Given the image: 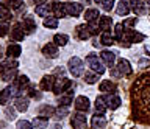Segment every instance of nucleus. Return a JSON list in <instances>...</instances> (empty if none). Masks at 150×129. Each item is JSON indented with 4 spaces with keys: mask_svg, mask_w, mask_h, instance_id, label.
Wrapping results in <instances>:
<instances>
[{
    "mask_svg": "<svg viewBox=\"0 0 150 129\" xmlns=\"http://www.w3.org/2000/svg\"><path fill=\"white\" fill-rule=\"evenodd\" d=\"M130 110L136 123L150 126V72L139 75L131 84Z\"/></svg>",
    "mask_w": 150,
    "mask_h": 129,
    "instance_id": "obj_1",
    "label": "nucleus"
},
{
    "mask_svg": "<svg viewBox=\"0 0 150 129\" xmlns=\"http://www.w3.org/2000/svg\"><path fill=\"white\" fill-rule=\"evenodd\" d=\"M16 68H17V62L8 59L6 62L0 64V78L3 81H11L16 78Z\"/></svg>",
    "mask_w": 150,
    "mask_h": 129,
    "instance_id": "obj_2",
    "label": "nucleus"
},
{
    "mask_svg": "<svg viewBox=\"0 0 150 129\" xmlns=\"http://www.w3.org/2000/svg\"><path fill=\"white\" fill-rule=\"evenodd\" d=\"M67 67H69V72L72 73L75 78H78V76H81V75H83L84 64H83V61H81L80 58H77V56L70 58V59H69V62H67Z\"/></svg>",
    "mask_w": 150,
    "mask_h": 129,
    "instance_id": "obj_3",
    "label": "nucleus"
},
{
    "mask_svg": "<svg viewBox=\"0 0 150 129\" xmlns=\"http://www.w3.org/2000/svg\"><path fill=\"white\" fill-rule=\"evenodd\" d=\"M86 62L89 64V67L92 68V72H96L97 75L105 73V66H103V61H100L98 56H96L94 53H91V54H88V56H86Z\"/></svg>",
    "mask_w": 150,
    "mask_h": 129,
    "instance_id": "obj_4",
    "label": "nucleus"
},
{
    "mask_svg": "<svg viewBox=\"0 0 150 129\" xmlns=\"http://www.w3.org/2000/svg\"><path fill=\"white\" fill-rule=\"evenodd\" d=\"M70 124L74 129H88V120L84 112H77L70 118Z\"/></svg>",
    "mask_w": 150,
    "mask_h": 129,
    "instance_id": "obj_5",
    "label": "nucleus"
},
{
    "mask_svg": "<svg viewBox=\"0 0 150 129\" xmlns=\"http://www.w3.org/2000/svg\"><path fill=\"white\" fill-rule=\"evenodd\" d=\"M72 89V81L67 79V78H59V79L55 81V86H53V92L59 96V93L63 95V92H67Z\"/></svg>",
    "mask_w": 150,
    "mask_h": 129,
    "instance_id": "obj_6",
    "label": "nucleus"
},
{
    "mask_svg": "<svg viewBox=\"0 0 150 129\" xmlns=\"http://www.w3.org/2000/svg\"><path fill=\"white\" fill-rule=\"evenodd\" d=\"M105 101H106V107L110 109V110L119 109L120 104H122V100H120V96L117 95V93H108L105 96Z\"/></svg>",
    "mask_w": 150,
    "mask_h": 129,
    "instance_id": "obj_7",
    "label": "nucleus"
},
{
    "mask_svg": "<svg viewBox=\"0 0 150 129\" xmlns=\"http://www.w3.org/2000/svg\"><path fill=\"white\" fill-rule=\"evenodd\" d=\"M105 126H106L105 115L96 112V114L92 115V118H91V128L92 129H105Z\"/></svg>",
    "mask_w": 150,
    "mask_h": 129,
    "instance_id": "obj_8",
    "label": "nucleus"
},
{
    "mask_svg": "<svg viewBox=\"0 0 150 129\" xmlns=\"http://www.w3.org/2000/svg\"><path fill=\"white\" fill-rule=\"evenodd\" d=\"M74 104H75V109H77L78 112H88L89 107H91V101H89V98H86V96H77Z\"/></svg>",
    "mask_w": 150,
    "mask_h": 129,
    "instance_id": "obj_9",
    "label": "nucleus"
},
{
    "mask_svg": "<svg viewBox=\"0 0 150 129\" xmlns=\"http://www.w3.org/2000/svg\"><path fill=\"white\" fill-rule=\"evenodd\" d=\"M130 6L134 11L136 16H142L147 13V5H145L142 0H130Z\"/></svg>",
    "mask_w": 150,
    "mask_h": 129,
    "instance_id": "obj_10",
    "label": "nucleus"
},
{
    "mask_svg": "<svg viewBox=\"0 0 150 129\" xmlns=\"http://www.w3.org/2000/svg\"><path fill=\"white\" fill-rule=\"evenodd\" d=\"M117 70H119V73L122 76H128V75H131V72H133V68H131V64L127 61V59H119L117 61Z\"/></svg>",
    "mask_w": 150,
    "mask_h": 129,
    "instance_id": "obj_11",
    "label": "nucleus"
},
{
    "mask_svg": "<svg viewBox=\"0 0 150 129\" xmlns=\"http://www.w3.org/2000/svg\"><path fill=\"white\" fill-rule=\"evenodd\" d=\"M66 6V13H67V16H72V17H77L81 14L83 11V5L81 3H64Z\"/></svg>",
    "mask_w": 150,
    "mask_h": 129,
    "instance_id": "obj_12",
    "label": "nucleus"
},
{
    "mask_svg": "<svg viewBox=\"0 0 150 129\" xmlns=\"http://www.w3.org/2000/svg\"><path fill=\"white\" fill-rule=\"evenodd\" d=\"M42 54L49 59H55L58 58V45L56 44H47L42 47Z\"/></svg>",
    "mask_w": 150,
    "mask_h": 129,
    "instance_id": "obj_13",
    "label": "nucleus"
},
{
    "mask_svg": "<svg viewBox=\"0 0 150 129\" xmlns=\"http://www.w3.org/2000/svg\"><path fill=\"white\" fill-rule=\"evenodd\" d=\"M55 107H52V106L49 104H44V106H41L39 109H38V115H39V118H50V117H55Z\"/></svg>",
    "mask_w": 150,
    "mask_h": 129,
    "instance_id": "obj_14",
    "label": "nucleus"
},
{
    "mask_svg": "<svg viewBox=\"0 0 150 129\" xmlns=\"http://www.w3.org/2000/svg\"><path fill=\"white\" fill-rule=\"evenodd\" d=\"M25 28H23V25L22 24H16L13 26V30H11V36H13V39L14 40H23V38H25Z\"/></svg>",
    "mask_w": 150,
    "mask_h": 129,
    "instance_id": "obj_15",
    "label": "nucleus"
},
{
    "mask_svg": "<svg viewBox=\"0 0 150 129\" xmlns=\"http://www.w3.org/2000/svg\"><path fill=\"white\" fill-rule=\"evenodd\" d=\"M98 89H100V92H106V93H116L117 86H116V82H112L111 79H105V81L100 82Z\"/></svg>",
    "mask_w": 150,
    "mask_h": 129,
    "instance_id": "obj_16",
    "label": "nucleus"
},
{
    "mask_svg": "<svg viewBox=\"0 0 150 129\" xmlns=\"http://www.w3.org/2000/svg\"><path fill=\"white\" fill-rule=\"evenodd\" d=\"M100 59L106 64L108 67L112 68V67H114V62H116V54L112 53V52H108V50H105V52L100 53Z\"/></svg>",
    "mask_w": 150,
    "mask_h": 129,
    "instance_id": "obj_17",
    "label": "nucleus"
},
{
    "mask_svg": "<svg viewBox=\"0 0 150 129\" xmlns=\"http://www.w3.org/2000/svg\"><path fill=\"white\" fill-rule=\"evenodd\" d=\"M21 53H22V48H21V45L19 44H11V45H8V48H6V56L9 59H16L21 56Z\"/></svg>",
    "mask_w": 150,
    "mask_h": 129,
    "instance_id": "obj_18",
    "label": "nucleus"
},
{
    "mask_svg": "<svg viewBox=\"0 0 150 129\" xmlns=\"http://www.w3.org/2000/svg\"><path fill=\"white\" fill-rule=\"evenodd\" d=\"M55 81H56V79H55L53 75H45V76L41 79V89H42V90H53Z\"/></svg>",
    "mask_w": 150,
    "mask_h": 129,
    "instance_id": "obj_19",
    "label": "nucleus"
},
{
    "mask_svg": "<svg viewBox=\"0 0 150 129\" xmlns=\"http://www.w3.org/2000/svg\"><path fill=\"white\" fill-rule=\"evenodd\" d=\"M130 11H131V6H130V3H128V2H125V0H120V2L117 3L116 13H117L119 16H127Z\"/></svg>",
    "mask_w": 150,
    "mask_h": 129,
    "instance_id": "obj_20",
    "label": "nucleus"
},
{
    "mask_svg": "<svg viewBox=\"0 0 150 129\" xmlns=\"http://www.w3.org/2000/svg\"><path fill=\"white\" fill-rule=\"evenodd\" d=\"M52 8H53V14H55L56 19H58V17H66V16H67V13H66V6H64V3L55 2L53 5H52Z\"/></svg>",
    "mask_w": 150,
    "mask_h": 129,
    "instance_id": "obj_21",
    "label": "nucleus"
},
{
    "mask_svg": "<svg viewBox=\"0 0 150 129\" xmlns=\"http://www.w3.org/2000/svg\"><path fill=\"white\" fill-rule=\"evenodd\" d=\"M77 36H78V39H81V40H86L91 38V31H89V26L88 25H78L77 26Z\"/></svg>",
    "mask_w": 150,
    "mask_h": 129,
    "instance_id": "obj_22",
    "label": "nucleus"
},
{
    "mask_svg": "<svg viewBox=\"0 0 150 129\" xmlns=\"http://www.w3.org/2000/svg\"><path fill=\"white\" fill-rule=\"evenodd\" d=\"M50 13H53V8H52V5H47V3H44V5H39L36 6V14L41 16V17H49Z\"/></svg>",
    "mask_w": 150,
    "mask_h": 129,
    "instance_id": "obj_23",
    "label": "nucleus"
},
{
    "mask_svg": "<svg viewBox=\"0 0 150 129\" xmlns=\"http://www.w3.org/2000/svg\"><path fill=\"white\" fill-rule=\"evenodd\" d=\"M22 25H23V28H25V33L27 34H31L33 31L36 30V22H35L33 17H25L23 22H22Z\"/></svg>",
    "mask_w": 150,
    "mask_h": 129,
    "instance_id": "obj_24",
    "label": "nucleus"
},
{
    "mask_svg": "<svg viewBox=\"0 0 150 129\" xmlns=\"http://www.w3.org/2000/svg\"><path fill=\"white\" fill-rule=\"evenodd\" d=\"M98 17H100V13L96 8H89V10L84 11V19H86L88 24L89 22H94V20H98Z\"/></svg>",
    "mask_w": 150,
    "mask_h": 129,
    "instance_id": "obj_25",
    "label": "nucleus"
},
{
    "mask_svg": "<svg viewBox=\"0 0 150 129\" xmlns=\"http://www.w3.org/2000/svg\"><path fill=\"white\" fill-rule=\"evenodd\" d=\"M16 109L19 112H27L28 110V98H25V96H17L16 98Z\"/></svg>",
    "mask_w": 150,
    "mask_h": 129,
    "instance_id": "obj_26",
    "label": "nucleus"
},
{
    "mask_svg": "<svg viewBox=\"0 0 150 129\" xmlns=\"http://www.w3.org/2000/svg\"><path fill=\"white\" fill-rule=\"evenodd\" d=\"M98 25H100V30L102 31H110L111 30V25H112V19L108 16H102L98 19Z\"/></svg>",
    "mask_w": 150,
    "mask_h": 129,
    "instance_id": "obj_27",
    "label": "nucleus"
},
{
    "mask_svg": "<svg viewBox=\"0 0 150 129\" xmlns=\"http://www.w3.org/2000/svg\"><path fill=\"white\" fill-rule=\"evenodd\" d=\"M72 89L70 90H67V93L66 95H61V96H58V104L59 106H66V107H67V106H70L72 104Z\"/></svg>",
    "mask_w": 150,
    "mask_h": 129,
    "instance_id": "obj_28",
    "label": "nucleus"
},
{
    "mask_svg": "<svg viewBox=\"0 0 150 129\" xmlns=\"http://www.w3.org/2000/svg\"><path fill=\"white\" fill-rule=\"evenodd\" d=\"M96 109L98 114H105L106 112V101H105V96H97L96 98Z\"/></svg>",
    "mask_w": 150,
    "mask_h": 129,
    "instance_id": "obj_29",
    "label": "nucleus"
},
{
    "mask_svg": "<svg viewBox=\"0 0 150 129\" xmlns=\"http://www.w3.org/2000/svg\"><path fill=\"white\" fill-rule=\"evenodd\" d=\"M114 39L116 38H112L110 31H103L102 36H100V44H103V45H112V44H114Z\"/></svg>",
    "mask_w": 150,
    "mask_h": 129,
    "instance_id": "obj_30",
    "label": "nucleus"
},
{
    "mask_svg": "<svg viewBox=\"0 0 150 129\" xmlns=\"http://www.w3.org/2000/svg\"><path fill=\"white\" fill-rule=\"evenodd\" d=\"M53 42H55L56 45H61V47H64V45L69 42V38H67V34H61V33H58V34L53 36Z\"/></svg>",
    "mask_w": 150,
    "mask_h": 129,
    "instance_id": "obj_31",
    "label": "nucleus"
},
{
    "mask_svg": "<svg viewBox=\"0 0 150 129\" xmlns=\"http://www.w3.org/2000/svg\"><path fill=\"white\" fill-rule=\"evenodd\" d=\"M0 19H3V20L11 19V11H9V8L5 3H0Z\"/></svg>",
    "mask_w": 150,
    "mask_h": 129,
    "instance_id": "obj_32",
    "label": "nucleus"
},
{
    "mask_svg": "<svg viewBox=\"0 0 150 129\" xmlns=\"http://www.w3.org/2000/svg\"><path fill=\"white\" fill-rule=\"evenodd\" d=\"M11 96H13L11 95V89H9V86H8L6 89H3L2 92H0V104H6Z\"/></svg>",
    "mask_w": 150,
    "mask_h": 129,
    "instance_id": "obj_33",
    "label": "nucleus"
},
{
    "mask_svg": "<svg viewBox=\"0 0 150 129\" xmlns=\"http://www.w3.org/2000/svg\"><path fill=\"white\" fill-rule=\"evenodd\" d=\"M16 84H17V87H19L21 90H23L25 87L30 86V79H28V76H25V75H21V76L17 78Z\"/></svg>",
    "mask_w": 150,
    "mask_h": 129,
    "instance_id": "obj_34",
    "label": "nucleus"
},
{
    "mask_svg": "<svg viewBox=\"0 0 150 129\" xmlns=\"http://www.w3.org/2000/svg\"><path fill=\"white\" fill-rule=\"evenodd\" d=\"M84 81H86L88 84H96L98 81V75L96 72H86L84 73Z\"/></svg>",
    "mask_w": 150,
    "mask_h": 129,
    "instance_id": "obj_35",
    "label": "nucleus"
},
{
    "mask_svg": "<svg viewBox=\"0 0 150 129\" xmlns=\"http://www.w3.org/2000/svg\"><path fill=\"white\" fill-rule=\"evenodd\" d=\"M67 114H69L67 107H66V106H59V107L55 110V118H56V120H63Z\"/></svg>",
    "mask_w": 150,
    "mask_h": 129,
    "instance_id": "obj_36",
    "label": "nucleus"
},
{
    "mask_svg": "<svg viewBox=\"0 0 150 129\" xmlns=\"http://www.w3.org/2000/svg\"><path fill=\"white\" fill-rule=\"evenodd\" d=\"M47 126H49V123H47V120H44V118H35V120H33V128H36V129H47Z\"/></svg>",
    "mask_w": 150,
    "mask_h": 129,
    "instance_id": "obj_37",
    "label": "nucleus"
},
{
    "mask_svg": "<svg viewBox=\"0 0 150 129\" xmlns=\"http://www.w3.org/2000/svg\"><path fill=\"white\" fill-rule=\"evenodd\" d=\"M124 31H125V28L122 24H117L114 26V34H116V39L119 40V42H122V39H124Z\"/></svg>",
    "mask_w": 150,
    "mask_h": 129,
    "instance_id": "obj_38",
    "label": "nucleus"
},
{
    "mask_svg": "<svg viewBox=\"0 0 150 129\" xmlns=\"http://www.w3.org/2000/svg\"><path fill=\"white\" fill-rule=\"evenodd\" d=\"M44 26L45 28H56L58 26V19L56 17H47V19H44Z\"/></svg>",
    "mask_w": 150,
    "mask_h": 129,
    "instance_id": "obj_39",
    "label": "nucleus"
},
{
    "mask_svg": "<svg viewBox=\"0 0 150 129\" xmlns=\"http://www.w3.org/2000/svg\"><path fill=\"white\" fill-rule=\"evenodd\" d=\"M88 26H89V31H91L92 36H96V34H98V31H102V30H100V25H98V20L89 22Z\"/></svg>",
    "mask_w": 150,
    "mask_h": 129,
    "instance_id": "obj_40",
    "label": "nucleus"
},
{
    "mask_svg": "<svg viewBox=\"0 0 150 129\" xmlns=\"http://www.w3.org/2000/svg\"><path fill=\"white\" fill-rule=\"evenodd\" d=\"M16 107H11V106H6V107H5V115H6V118L8 120H11V121H13V120L14 118H16Z\"/></svg>",
    "mask_w": 150,
    "mask_h": 129,
    "instance_id": "obj_41",
    "label": "nucleus"
},
{
    "mask_svg": "<svg viewBox=\"0 0 150 129\" xmlns=\"http://www.w3.org/2000/svg\"><path fill=\"white\" fill-rule=\"evenodd\" d=\"M17 129H33V123L27 120H19L17 121Z\"/></svg>",
    "mask_w": 150,
    "mask_h": 129,
    "instance_id": "obj_42",
    "label": "nucleus"
},
{
    "mask_svg": "<svg viewBox=\"0 0 150 129\" xmlns=\"http://www.w3.org/2000/svg\"><path fill=\"white\" fill-rule=\"evenodd\" d=\"M112 6H114V0H102V8H103L106 13L111 11Z\"/></svg>",
    "mask_w": 150,
    "mask_h": 129,
    "instance_id": "obj_43",
    "label": "nucleus"
},
{
    "mask_svg": "<svg viewBox=\"0 0 150 129\" xmlns=\"http://www.w3.org/2000/svg\"><path fill=\"white\" fill-rule=\"evenodd\" d=\"M28 92H30V96H31V98H35V100H41L42 93L36 89V87H30V90H28Z\"/></svg>",
    "mask_w": 150,
    "mask_h": 129,
    "instance_id": "obj_44",
    "label": "nucleus"
},
{
    "mask_svg": "<svg viewBox=\"0 0 150 129\" xmlns=\"http://www.w3.org/2000/svg\"><path fill=\"white\" fill-rule=\"evenodd\" d=\"M8 31H9V26L6 22H2L0 24V38H5V36L8 34Z\"/></svg>",
    "mask_w": 150,
    "mask_h": 129,
    "instance_id": "obj_45",
    "label": "nucleus"
},
{
    "mask_svg": "<svg viewBox=\"0 0 150 129\" xmlns=\"http://www.w3.org/2000/svg\"><path fill=\"white\" fill-rule=\"evenodd\" d=\"M8 3L14 8V10H21L22 5H23V0H8Z\"/></svg>",
    "mask_w": 150,
    "mask_h": 129,
    "instance_id": "obj_46",
    "label": "nucleus"
},
{
    "mask_svg": "<svg viewBox=\"0 0 150 129\" xmlns=\"http://www.w3.org/2000/svg\"><path fill=\"white\" fill-rule=\"evenodd\" d=\"M136 22H138V19H136V17H131V19H127L122 25H124L125 28H130V26H133V25L136 24Z\"/></svg>",
    "mask_w": 150,
    "mask_h": 129,
    "instance_id": "obj_47",
    "label": "nucleus"
},
{
    "mask_svg": "<svg viewBox=\"0 0 150 129\" xmlns=\"http://www.w3.org/2000/svg\"><path fill=\"white\" fill-rule=\"evenodd\" d=\"M144 39H145V36H144V34H141V33H138V31H136V34H134V39H133V42H142Z\"/></svg>",
    "mask_w": 150,
    "mask_h": 129,
    "instance_id": "obj_48",
    "label": "nucleus"
},
{
    "mask_svg": "<svg viewBox=\"0 0 150 129\" xmlns=\"http://www.w3.org/2000/svg\"><path fill=\"white\" fill-rule=\"evenodd\" d=\"M111 75L114 76V78H119V76H122L120 73H119V70H117L116 67H112V68H111Z\"/></svg>",
    "mask_w": 150,
    "mask_h": 129,
    "instance_id": "obj_49",
    "label": "nucleus"
},
{
    "mask_svg": "<svg viewBox=\"0 0 150 129\" xmlns=\"http://www.w3.org/2000/svg\"><path fill=\"white\" fill-rule=\"evenodd\" d=\"M139 66H141V67H147V66H150V61H147V59H142V61H139Z\"/></svg>",
    "mask_w": 150,
    "mask_h": 129,
    "instance_id": "obj_50",
    "label": "nucleus"
},
{
    "mask_svg": "<svg viewBox=\"0 0 150 129\" xmlns=\"http://www.w3.org/2000/svg\"><path fill=\"white\" fill-rule=\"evenodd\" d=\"M33 2H35L38 6H39V5H44V3H47V0H33Z\"/></svg>",
    "mask_w": 150,
    "mask_h": 129,
    "instance_id": "obj_51",
    "label": "nucleus"
},
{
    "mask_svg": "<svg viewBox=\"0 0 150 129\" xmlns=\"http://www.w3.org/2000/svg\"><path fill=\"white\" fill-rule=\"evenodd\" d=\"M55 73H56V75H63V73H64V70H63V68H56V70H55Z\"/></svg>",
    "mask_w": 150,
    "mask_h": 129,
    "instance_id": "obj_52",
    "label": "nucleus"
},
{
    "mask_svg": "<svg viewBox=\"0 0 150 129\" xmlns=\"http://www.w3.org/2000/svg\"><path fill=\"white\" fill-rule=\"evenodd\" d=\"M94 47H100V42H98V40L96 39V40H94Z\"/></svg>",
    "mask_w": 150,
    "mask_h": 129,
    "instance_id": "obj_53",
    "label": "nucleus"
},
{
    "mask_svg": "<svg viewBox=\"0 0 150 129\" xmlns=\"http://www.w3.org/2000/svg\"><path fill=\"white\" fill-rule=\"evenodd\" d=\"M53 129H63V128H61V124H55Z\"/></svg>",
    "mask_w": 150,
    "mask_h": 129,
    "instance_id": "obj_54",
    "label": "nucleus"
},
{
    "mask_svg": "<svg viewBox=\"0 0 150 129\" xmlns=\"http://www.w3.org/2000/svg\"><path fill=\"white\" fill-rule=\"evenodd\" d=\"M3 128H5V124H3L2 121H0V129H3Z\"/></svg>",
    "mask_w": 150,
    "mask_h": 129,
    "instance_id": "obj_55",
    "label": "nucleus"
},
{
    "mask_svg": "<svg viewBox=\"0 0 150 129\" xmlns=\"http://www.w3.org/2000/svg\"><path fill=\"white\" fill-rule=\"evenodd\" d=\"M3 58V53H2V50H0V59H2Z\"/></svg>",
    "mask_w": 150,
    "mask_h": 129,
    "instance_id": "obj_56",
    "label": "nucleus"
},
{
    "mask_svg": "<svg viewBox=\"0 0 150 129\" xmlns=\"http://www.w3.org/2000/svg\"><path fill=\"white\" fill-rule=\"evenodd\" d=\"M96 2H97V3H102V0H96Z\"/></svg>",
    "mask_w": 150,
    "mask_h": 129,
    "instance_id": "obj_57",
    "label": "nucleus"
}]
</instances>
